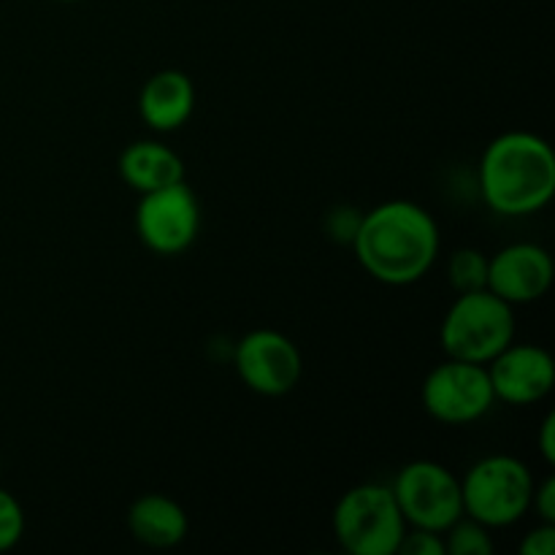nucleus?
<instances>
[{"instance_id":"1","label":"nucleus","mask_w":555,"mask_h":555,"mask_svg":"<svg viewBox=\"0 0 555 555\" xmlns=\"http://www.w3.org/2000/svg\"><path fill=\"white\" fill-rule=\"evenodd\" d=\"M350 247L369 276L404 287L423 280L437 263L439 228L423 206L385 201L361 217Z\"/></svg>"},{"instance_id":"2","label":"nucleus","mask_w":555,"mask_h":555,"mask_svg":"<svg viewBox=\"0 0 555 555\" xmlns=\"http://www.w3.org/2000/svg\"><path fill=\"white\" fill-rule=\"evenodd\" d=\"M482 201L496 215L529 217L555 195V155L545 139L509 130L486 146L480 160Z\"/></svg>"},{"instance_id":"3","label":"nucleus","mask_w":555,"mask_h":555,"mask_svg":"<svg viewBox=\"0 0 555 555\" xmlns=\"http://www.w3.org/2000/svg\"><path fill=\"white\" fill-rule=\"evenodd\" d=\"M439 341L448 358L488 363L515 341V307L496 293H459L439 328Z\"/></svg>"},{"instance_id":"4","label":"nucleus","mask_w":555,"mask_h":555,"mask_svg":"<svg viewBox=\"0 0 555 555\" xmlns=\"http://www.w3.org/2000/svg\"><path fill=\"white\" fill-rule=\"evenodd\" d=\"M531 496H534V477L529 466L513 455L480 459L461 480L464 515L488 529L518 524L531 509Z\"/></svg>"},{"instance_id":"5","label":"nucleus","mask_w":555,"mask_h":555,"mask_svg":"<svg viewBox=\"0 0 555 555\" xmlns=\"http://www.w3.org/2000/svg\"><path fill=\"white\" fill-rule=\"evenodd\" d=\"M404 531L406 520L388 486L363 482L334 507V537L352 555H396Z\"/></svg>"},{"instance_id":"6","label":"nucleus","mask_w":555,"mask_h":555,"mask_svg":"<svg viewBox=\"0 0 555 555\" xmlns=\"http://www.w3.org/2000/svg\"><path fill=\"white\" fill-rule=\"evenodd\" d=\"M396 504L412 529L444 534L464 515L461 480L437 461H412L396 475Z\"/></svg>"},{"instance_id":"7","label":"nucleus","mask_w":555,"mask_h":555,"mask_svg":"<svg viewBox=\"0 0 555 555\" xmlns=\"http://www.w3.org/2000/svg\"><path fill=\"white\" fill-rule=\"evenodd\" d=\"M423 410L444 426H469L496 404L488 366L469 361L439 363L423 383Z\"/></svg>"},{"instance_id":"8","label":"nucleus","mask_w":555,"mask_h":555,"mask_svg":"<svg viewBox=\"0 0 555 555\" xmlns=\"http://www.w3.org/2000/svg\"><path fill=\"white\" fill-rule=\"evenodd\" d=\"M198 198L184 179L144 193L135 206V233L157 255L184 253L198 236Z\"/></svg>"},{"instance_id":"9","label":"nucleus","mask_w":555,"mask_h":555,"mask_svg":"<svg viewBox=\"0 0 555 555\" xmlns=\"http://www.w3.org/2000/svg\"><path fill=\"white\" fill-rule=\"evenodd\" d=\"M233 363L242 383L253 393L269 396V399L291 393L304 372L298 347L285 334L271 328L249 331L247 336H242Z\"/></svg>"},{"instance_id":"10","label":"nucleus","mask_w":555,"mask_h":555,"mask_svg":"<svg viewBox=\"0 0 555 555\" xmlns=\"http://www.w3.org/2000/svg\"><path fill=\"white\" fill-rule=\"evenodd\" d=\"M493 396L513 406H529L545 399L555 385V363L545 347L509 345L488 363Z\"/></svg>"},{"instance_id":"11","label":"nucleus","mask_w":555,"mask_h":555,"mask_svg":"<svg viewBox=\"0 0 555 555\" xmlns=\"http://www.w3.org/2000/svg\"><path fill=\"white\" fill-rule=\"evenodd\" d=\"M553 285V260L545 247L531 242L509 244L488 258V291L507 304L540 301Z\"/></svg>"},{"instance_id":"12","label":"nucleus","mask_w":555,"mask_h":555,"mask_svg":"<svg viewBox=\"0 0 555 555\" xmlns=\"http://www.w3.org/2000/svg\"><path fill=\"white\" fill-rule=\"evenodd\" d=\"M195 108V87L182 70H157L146 79L139 95V112L152 130L171 133L179 130Z\"/></svg>"},{"instance_id":"13","label":"nucleus","mask_w":555,"mask_h":555,"mask_svg":"<svg viewBox=\"0 0 555 555\" xmlns=\"http://www.w3.org/2000/svg\"><path fill=\"white\" fill-rule=\"evenodd\" d=\"M128 529L139 545L152 547V551H168L188 537L190 520L182 504L163 493H146V496L135 499L133 507L128 509Z\"/></svg>"},{"instance_id":"14","label":"nucleus","mask_w":555,"mask_h":555,"mask_svg":"<svg viewBox=\"0 0 555 555\" xmlns=\"http://www.w3.org/2000/svg\"><path fill=\"white\" fill-rule=\"evenodd\" d=\"M119 177L128 188L144 195L152 190L168 188L184 179V163L171 146L160 141H133L128 150L119 155Z\"/></svg>"},{"instance_id":"15","label":"nucleus","mask_w":555,"mask_h":555,"mask_svg":"<svg viewBox=\"0 0 555 555\" xmlns=\"http://www.w3.org/2000/svg\"><path fill=\"white\" fill-rule=\"evenodd\" d=\"M448 280L455 293H475L488 287V255L482 249H455L448 260Z\"/></svg>"},{"instance_id":"16","label":"nucleus","mask_w":555,"mask_h":555,"mask_svg":"<svg viewBox=\"0 0 555 555\" xmlns=\"http://www.w3.org/2000/svg\"><path fill=\"white\" fill-rule=\"evenodd\" d=\"M444 553L450 555H493L496 545L491 540V529L477 520L461 515L448 531H444Z\"/></svg>"},{"instance_id":"17","label":"nucleus","mask_w":555,"mask_h":555,"mask_svg":"<svg viewBox=\"0 0 555 555\" xmlns=\"http://www.w3.org/2000/svg\"><path fill=\"white\" fill-rule=\"evenodd\" d=\"M22 534H25V513L20 502L0 488V553L20 545Z\"/></svg>"},{"instance_id":"18","label":"nucleus","mask_w":555,"mask_h":555,"mask_svg":"<svg viewBox=\"0 0 555 555\" xmlns=\"http://www.w3.org/2000/svg\"><path fill=\"white\" fill-rule=\"evenodd\" d=\"M361 211L356 206H334L325 217V233H328L334 242L341 244H352L356 238L358 225H361Z\"/></svg>"},{"instance_id":"19","label":"nucleus","mask_w":555,"mask_h":555,"mask_svg":"<svg viewBox=\"0 0 555 555\" xmlns=\"http://www.w3.org/2000/svg\"><path fill=\"white\" fill-rule=\"evenodd\" d=\"M401 555H444V540L437 531L412 529L404 531L399 542Z\"/></svg>"},{"instance_id":"20","label":"nucleus","mask_w":555,"mask_h":555,"mask_svg":"<svg viewBox=\"0 0 555 555\" xmlns=\"http://www.w3.org/2000/svg\"><path fill=\"white\" fill-rule=\"evenodd\" d=\"M555 553V524H540L520 542V555H553Z\"/></svg>"},{"instance_id":"21","label":"nucleus","mask_w":555,"mask_h":555,"mask_svg":"<svg viewBox=\"0 0 555 555\" xmlns=\"http://www.w3.org/2000/svg\"><path fill=\"white\" fill-rule=\"evenodd\" d=\"M531 507L537 509L542 524H555V480L547 477L542 486H534V496H531Z\"/></svg>"},{"instance_id":"22","label":"nucleus","mask_w":555,"mask_h":555,"mask_svg":"<svg viewBox=\"0 0 555 555\" xmlns=\"http://www.w3.org/2000/svg\"><path fill=\"white\" fill-rule=\"evenodd\" d=\"M540 453L545 464H555V415L547 412L540 426Z\"/></svg>"},{"instance_id":"23","label":"nucleus","mask_w":555,"mask_h":555,"mask_svg":"<svg viewBox=\"0 0 555 555\" xmlns=\"http://www.w3.org/2000/svg\"><path fill=\"white\" fill-rule=\"evenodd\" d=\"M60 3H76V0H60Z\"/></svg>"}]
</instances>
